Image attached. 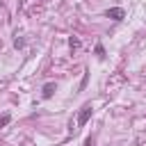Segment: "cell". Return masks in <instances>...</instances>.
Listing matches in <instances>:
<instances>
[{"label": "cell", "instance_id": "obj_1", "mask_svg": "<svg viewBox=\"0 0 146 146\" xmlns=\"http://www.w3.org/2000/svg\"><path fill=\"white\" fill-rule=\"evenodd\" d=\"M89 116H91V105L87 103V105H82V110L78 112V125H84V123L89 121Z\"/></svg>", "mask_w": 146, "mask_h": 146}, {"label": "cell", "instance_id": "obj_2", "mask_svg": "<svg viewBox=\"0 0 146 146\" xmlns=\"http://www.w3.org/2000/svg\"><path fill=\"white\" fill-rule=\"evenodd\" d=\"M105 16H107V18H112V21H121V18L125 16V11H123L121 7H112V9H107V11H105Z\"/></svg>", "mask_w": 146, "mask_h": 146}, {"label": "cell", "instance_id": "obj_3", "mask_svg": "<svg viewBox=\"0 0 146 146\" xmlns=\"http://www.w3.org/2000/svg\"><path fill=\"white\" fill-rule=\"evenodd\" d=\"M55 91H57V84H55V82H46V84H43V98H50Z\"/></svg>", "mask_w": 146, "mask_h": 146}, {"label": "cell", "instance_id": "obj_4", "mask_svg": "<svg viewBox=\"0 0 146 146\" xmlns=\"http://www.w3.org/2000/svg\"><path fill=\"white\" fill-rule=\"evenodd\" d=\"M96 55H98V57H103V55H105V50H103V46H96Z\"/></svg>", "mask_w": 146, "mask_h": 146}, {"label": "cell", "instance_id": "obj_5", "mask_svg": "<svg viewBox=\"0 0 146 146\" xmlns=\"http://www.w3.org/2000/svg\"><path fill=\"white\" fill-rule=\"evenodd\" d=\"M84 146H91V137H89V139H87V141H84Z\"/></svg>", "mask_w": 146, "mask_h": 146}]
</instances>
